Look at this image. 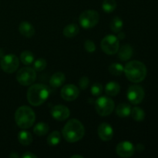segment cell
Returning a JSON list of instances; mask_svg holds the SVG:
<instances>
[{"mask_svg": "<svg viewBox=\"0 0 158 158\" xmlns=\"http://www.w3.org/2000/svg\"><path fill=\"white\" fill-rule=\"evenodd\" d=\"M63 137L69 143H75L84 137L85 128L77 119H71L65 124L62 131Z\"/></svg>", "mask_w": 158, "mask_h": 158, "instance_id": "1", "label": "cell"}, {"mask_svg": "<svg viewBox=\"0 0 158 158\" xmlns=\"http://www.w3.org/2000/svg\"><path fill=\"white\" fill-rule=\"evenodd\" d=\"M123 73L128 80L132 83H138L146 78L148 70L146 66L143 63L134 60L127 63Z\"/></svg>", "mask_w": 158, "mask_h": 158, "instance_id": "2", "label": "cell"}, {"mask_svg": "<svg viewBox=\"0 0 158 158\" xmlns=\"http://www.w3.org/2000/svg\"><path fill=\"white\" fill-rule=\"evenodd\" d=\"M49 96V89L41 83L30 85L27 91V100L31 105L38 106L43 104Z\"/></svg>", "mask_w": 158, "mask_h": 158, "instance_id": "3", "label": "cell"}, {"mask_svg": "<svg viewBox=\"0 0 158 158\" xmlns=\"http://www.w3.org/2000/svg\"><path fill=\"white\" fill-rule=\"evenodd\" d=\"M15 120L20 128L28 129L32 127L35 123V114L29 106H22L15 111Z\"/></svg>", "mask_w": 158, "mask_h": 158, "instance_id": "4", "label": "cell"}, {"mask_svg": "<svg viewBox=\"0 0 158 158\" xmlns=\"http://www.w3.org/2000/svg\"><path fill=\"white\" fill-rule=\"evenodd\" d=\"M100 19L98 12L93 9H89L82 12L79 17L80 26L86 29H89L97 26Z\"/></svg>", "mask_w": 158, "mask_h": 158, "instance_id": "5", "label": "cell"}, {"mask_svg": "<svg viewBox=\"0 0 158 158\" xmlns=\"http://www.w3.org/2000/svg\"><path fill=\"white\" fill-rule=\"evenodd\" d=\"M115 104L114 100L107 97H100L96 100L95 108L97 114L101 117H106L112 114Z\"/></svg>", "mask_w": 158, "mask_h": 158, "instance_id": "6", "label": "cell"}, {"mask_svg": "<svg viewBox=\"0 0 158 158\" xmlns=\"http://www.w3.org/2000/svg\"><path fill=\"white\" fill-rule=\"evenodd\" d=\"M36 79V73L33 68L29 66L23 67L17 72L16 80L22 86H30Z\"/></svg>", "mask_w": 158, "mask_h": 158, "instance_id": "7", "label": "cell"}, {"mask_svg": "<svg viewBox=\"0 0 158 158\" xmlns=\"http://www.w3.org/2000/svg\"><path fill=\"white\" fill-rule=\"evenodd\" d=\"M101 49L107 55H114L120 48V40L114 35H107L102 40Z\"/></svg>", "mask_w": 158, "mask_h": 158, "instance_id": "8", "label": "cell"}, {"mask_svg": "<svg viewBox=\"0 0 158 158\" xmlns=\"http://www.w3.org/2000/svg\"><path fill=\"white\" fill-rule=\"evenodd\" d=\"M19 66V60L14 54L3 56L0 61L2 69L6 73H13L17 70Z\"/></svg>", "mask_w": 158, "mask_h": 158, "instance_id": "9", "label": "cell"}, {"mask_svg": "<svg viewBox=\"0 0 158 158\" xmlns=\"http://www.w3.org/2000/svg\"><path fill=\"white\" fill-rule=\"evenodd\" d=\"M127 97L130 103L132 104H139L143 101L145 93L143 88L138 85H132L127 89Z\"/></svg>", "mask_w": 158, "mask_h": 158, "instance_id": "10", "label": "cell"}, {"mask_svg": "<svg viewBox=\"0 0 158 158\" xmlns=\"http://www.w3.org/2000/svg\"><path fill=\"white\" fill-rule=\"evenodd\" d=\"M60 94L62 98L66 101H73L80 95V90L75 85L66 84L62 88Z\"/></svg>", "mask_w": 158, "mask_h": 158, "instance_id": "11", "label": "cell"}, {"mask_svg": "<svg viewBox=\"0 0 158 158\" xmlns=\"http://www.w3.org/2000/svg\"><path fill=\"white\" fill-rule=\"evenodd\" d=\"M135 148L129 141H123L118 143L116 148V152L121 157H131L135 153Z\"/></svg>", "mask_w": 158, "mask_h": 158, "instance_id": "12", "label": "cell"}, {"mask_svg": "<svg viewBox=\"0 0 158 158\" xmlns=\"http://www.w3.org/2000/svg\"><path fill=\"white\" fill-rule=\"evenodd\" d=\"M70 111L69 108L63 105H56L51 110L52 118L58 121H63L69 117Z\"/></svg>", "mask_w": 158, "mask_h": 158, "instance_id": "13", "label": "cell"}, {"mask_svg": "<svg viewBox=\"0 0 158 158\" xmlns=\"http://www.w3.org/2000/svg\"><path fill=\"white\" fill-rule=\"evenodd\" d=\"M97 133L103 141H110L114 137V130L111 125L107 123H103L99 126Z\"/></svg>", "mask_w": 158, "mask_h": 158, "instance_id": "14", "label": "cell"}, {"mask_svg": "<svg viewBox=\"0 0 158 158\" xmlns=\"http://www.w3.org/2000/svg\"><path fill=\"white\" fill-rule=\"evenodd\" d=\"M19 31L22 35L27 38H31L35 34V29L33 26L29 22H22L19 26Z\"/></svg>", "mask_w": 158, "mask_h": 158, "instance_id": "15", "label": "cell"}, {"mask_svg": "<svg viewBox=\"0 0 158 158\" xmlns=\"http://www.w3.org/2000/svg\"><path fill=\"white\" fill-rule=\"evenodd\" d=\"M118 56L122 61H127L132 57L134 49L130 44H124L119 48Z\"/></svg>", "mask_w": 158, "mask_h": 158, "instance_id": "16", "label": "cell"}, {"mask_svg": "<svg viewBox=\"0 0 158 158\" xmlns=\"http://www.w3.org/2000/svg\"><path fill=\"white\" fill-rule=\"evenodd\" d=\"M65 80H66V77L64 74L61 72H57L51 77L49 80V84L52 87L58 88L65 83Z\"/></svg>", "mask_w": 158, "mask_h": 158, "instance_id": "17", "label": "cell"}, {"mask_svg": "<svg viewBox=\"0 0 158 158\" xmlns=\"http://www.w3.org/2000/svg\"><path fill=\"white\" fill-rule=\"evenodd\" d=\"M120 86L117 82L111 81L106 85L105 92L110 97H115L120 93Z\"/></svg>", "mask_w": 158, "mask_h": 158, "instance_id": "18", "label": "cell"}, {"mask_svg": "<svg viewBox=\"0 0 158 158\" xmlns=\"http://www.w3.org/2000/svg\"><path fill=\"white\" fill-rule=\"evenodd\" d=\"M131 107L127 103H120L116 108V114L120 117H127L131 115Z\"/></svg>", "mask_w": 158, "mask_h": 158, "instance_id": "19", "label": "cell"}, {"mask_svg": "<svg viewBox=\"0 0 158 158\" xmlns=\"http://www.w3.org/2000/svg\"><path fill=\"white\" fill-rule=\"evenodd\" d=\"M80 32V28L76 24H69L63 29V35L67 38H73Z\"/></svg>", "mask_w": 158, "mask_h": 158, "instance_id": "20", "label": "cell"}, {"mask_svg": "<svg viewBox=\"0 0 158 158\" xmlns=\"http://www.w3.org/2000/svg\"><path fill=\"white\" fill-rule=\"evenodd\" d=\"M18 140L23 146H28L32 142V136L26 131H20L18 134Z\"/></svg>", "mask_w": 158, "mask_h": 158, "instance_id": "21", "label": "cell"}, {"mask_svg": "<svg viewBox=\"0 0 158 158\" xmlns=\"http://www.w3.org/2000/svg\"><path fill=\"white\" fill-rule=\"evenodd\" d=\"M61 141V135L59 131H55L51 133L47 138V143L50 147L57 146Z\"/></svg>", "mask_w": 158, "mask_h": 158, "instance_id": "22", "label": "cell"}, {"mask_svg": "<svg viewBox=\"0 0 158 158\" xmlns=\"http://www.w3.org/2000/svg\"><path fill=\"white\" fill-rule=\"evenodd\" d=\"M131 115L132 116V118L137 122H141L145 118V113L140 107L136 106L131 110Z\"/></svg>", "mask_w": 158, "mask_h": 158, "instance_id": "23", "label": "cell"}, {"mask_svg": "<svg viewBox=\"0 0 158 158\" xmlns=\"http://www.w3.org/2000/svg\"><path fill=\"white\" fill-rule=\"evenodd\" d=\"M49 131V126L46 123H38L34 127L33 132L37 136H45Z\"/></svg>", "mask_w": 158, "mask_h": 158, "instance_id": "24", "label": "cell"}, {"mask_svg": "<svg viewBox=\"0 0 158 158\" xmlns=\"http://www.w3.org/2000/svg\"><path fill=\"white\" fill-rule=\"evenodd\" d=\"M123 26V20L120 18V17H114L111 21L110 24V27L111 30L114 32H120L122 30V28Z\"/></svg>", "mask_w": 158, "mask_h": 158, "instance_id": "25", "label": "cell"}, {"mask_svg": "<svg viewBox=\"0 0 158 158\" xmlns=\"http://www.w3.org/2000/svg\"><path fill=\"white\" fill-rule=\"evenodd\" d=\"M20 60L24 65H30L34 62V55L31 51H23L20 56Z\"/></svg>", "mask_w": 158, "mask_h": 158, "instance_id": "26", "label": "cell"}, {"mask_svg": "<svg viewBox=\"0 0 158 158\" xmlns=\"http://www.w3.org/2000/svg\"><path fill=\"white\" fill-rule=\"evenodd\" d=\"M117 8V2L115 0H104L102 4V9L106 13L114 12Z\"/></svg>", "mask_w": 158, "mask_h": 158, "instance_id": "27", "label": "cell"}, {"mask_svg": "<svg viewBox=\"0 0 158 158\" xmlns=\"http://www.w3.org/2000/svg\"><path fill=\"white\" fill-rule=\"evenodd\" d=\"M124 67L120 63H114L109 66L110 73L114 76H120L123 73Z\"/></svg>", "mask_w": 158, "mask_h": 158, "instance_id": "28", "label": "cell"}, {"mask_svg": "<svg viewBox=\"0 0 158 158\" xmlns=\"http://www.w3.org/2000/svg\"><path fill=\"white\" fill-rule=\"evenodd\" d=\"M46 66H47V63H46V60L43 58H39L34 62L33 69H35V71L40 72V71L44 70V69H46Z\"/></svg>", "mask_w": 158, "mask_h": 158, "instance_id": "29", "label": "cell"}, {"mask_svg": "<svg viewBox=\"0 0 158 158\" xmlns=\"http://www.w3.org/2000/svg\"><path fill=\"white\" fill-rule=\"evenodd\" d=\"M91 94L94 97H99L103 92V86L99 83H96L91 86Z\"/></svg>", "mask_w": 158, "mask_h": 158, "instance_id": "30", "label": "cell"}, {"mask_svg": "<svg viewBox=\"0 0 158 158\" xmlns=\"http://www.w3.org/2000/svg\"><path fill=\"white\" fill-rule=\"evenodd\" d=\"M84 49L86 51L89 53H93L96 51V45L92 40H87L84 43Z\"/></svg>", "mask_w": 158, "mask_h": 158, "instance_id": "31", "label": "cell"}, {"mask_svg": "<svg viewBox=\"0 0 158 158\" xmlns=\"http://www.w3.org/2000/svg\"><path fill=\"white\" fill-rule=\"evenodd\" d=\"M89 84V80L87 77H82L79 80V86L82 90H85L88 88Z\"/></svg>", "mask_w": 158, "mask_h": 158, "instance_id": "32", "label": "cell"}, {"mask_svg": "<svg viewBox=\"0 0 158 158\" xmlns=\"http://www.w3.org/2000/svg\"><path fill=\"white\" fill-rule=\"evenodd\" d=\"M23 158H36L37 156L35 154H32V152H26L22 156Z\"/></svg>", "mask_w": 158, "mask_h": 158, "instance_id": "33", "label": "cell"}, {"mask_svg": "<svg viewBox=\"0 0 158 158\" xmlns=\"http://www.w3.org/2000/svg\"><path fill=\"white\" fill-rule=\"evenodd\" d=\"M124 37H125V33L124 32H120V33H119V35H118V36H117V38L119 39V40H123V39H124Z\"/></svg>", "mask_w": 158, "mask_h": 158, "instance_id": "34", "label": "cell"}, {"mask_svg": "<svg viewBox=\"0 0 158 158\" xmlns=\"http://www.w3.org/2000/svg\"><path fill=\"white\" fill-rule=\"evenodd\" d=\"M9 157H10L11 158H18L19 157V155L15 152H12V154H11L10 155H9Z\"/></svg>", "mask_w": 158, "mask_h": 158, "instance_id": "35", "label": "cell"}, {"mask_svg": "<svg viewBox=\"0 0 158 158\" xmlns=\"http://www.w3.org/2000/svg\"><path fill=\"white\" fill-rule=\"evenodd\" d=\"M71 157H72V158H76V157L83 158V156H81V155H78V154H77V155H72V156H71Z\"/></svg>", "mask_w": 158, "mask_h": 158, "instance_id": "36", "label": "cell"}, {"mask_svg": "<svg viewBox=\"0 0 158 158\" xmlns=\"http://www.w3.org/2000/svg\"><path fill=\"white\" fill-rule=\"evenodd\" d=\"M3 56V51L0 49V57H2Z\"/></svg>", "mask_w": 158, "mask_h": 158, "instance_id": "37", "label": "cell"}]
</instances>
